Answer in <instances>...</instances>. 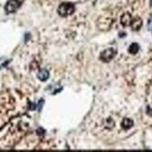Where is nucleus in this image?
<instances>
[{"instance_id": "f03ea898", "label": "nucleus", "mask_w": 152, "mask_h": 152, "mask_svg": "<svg viewBox=\"0 0 152 152\" xmlns=\"http://www.w3.org/2000/svg\"><path fill=\"white\" fill-rule=\"evenodd\" d=\"M21 5V2L19 0H10L8 4L6 5V10L7 12H14Z\"/></svg>"}, {"instance_id": "0eeeda50", "label": "nucleus", "mask_w": 152, "mask_h": 152, "mask_svg": "<svg viewBox=\"0 0 152 152\" xmlns=\"http://www.w3.org/2000/svg\"><path fill=\"white\" fill-rule=\"evenodd\" d=\"M49 77V72L47 70H41L40 72L38 73V78L40 80H46Z\"/></svg>"}, {"instance_id": "6e6552de", "label": "nucleus", "mask_w": 152, "mask_h": 152, "mask_svg": "<svg viewBox=\"0 0 152 152\" xmlns=\"http://www.w3.org/2000/svg\"><path fill=\"white\" fill-rule=\"evenodd\" d=\"M138 50H139V46H138V44H136V43H133L129 48V51L132 54L136 53V52L138 51Z\"/></svg>"}, {"instance_id": "20e7f679", "label": "nucleus", "mask_w": 152, "mask_h": 152, "mask_svg": "<svg viewBox=\"0 0 152 152\" xmlns=\"http://www.w3.org/2000/svg\"><path fill=\"white\" fill-rule=\"evenodd\" d=\"M121 23L124 26H128L132 23V18L130 14H124L121 17Z\"/></svg>"}, {"instance_id": "39448f33", "label": "nucleus", "mask_w": 152, "mask_h": 152, "mask_svg": "<svg viewBox=\"0 0 152 152\" xmlns=\"http://www.w3.org/2000/svg\"><path fill=\"white\" fill-rule=\"evenodd\" d=\"M121 125H122V127L124 129L127 130V129H130L132 126H133L134 122H133V121H132V120H130V118H124V120L122 121Z\"/></svg>"}, {"instance_id": "423d86ee", "label": "nucleus", "mask_w": 152, "mask_h": 152, "mask_svg": "<svg viewBox=\"0 0 152 152\" xmlns=\"http://www.w3.org/2000/svg\"><path fill=\"white\" fill-rule=\"evenodd\" d=\"M131 24H132V27L134 28V30H138L142 26V21H141L140 19L137 18V19L134 20Z\"/></svg>"}, {"instance_id": "7ed1b4c3", "label": "nucleus", "mask_w": 152, "mask_h": 152, "mask_svg": "<svg viewBox=\"0 0 152 152\" xmlns=\"http://www.w3.org/2000/svg\"><path fill=\"white\" fill-rule=\"evenodd\" d=\"M115 55H116V50L113 49H108V50L102 52L101 59L104 62H109Z\"/></svg>"}, {"instance_id": "f257e3e1", "label": "nucleus", "mask_w": 152, "mask_h": 152, "mask_svg": "<svg viewBox=\"0 0 152 152\" xmlns=\"http://www.w3.org/2000/svg\"><path fill=\"white\" fill-rule=\"evenodd\" d=\"M75 8L73 4L71 3H63L62 5H60L58 9V13L60 14L61 16H67L70 15L72 13L74 12Z\"/></svg>"}]
</instances>
